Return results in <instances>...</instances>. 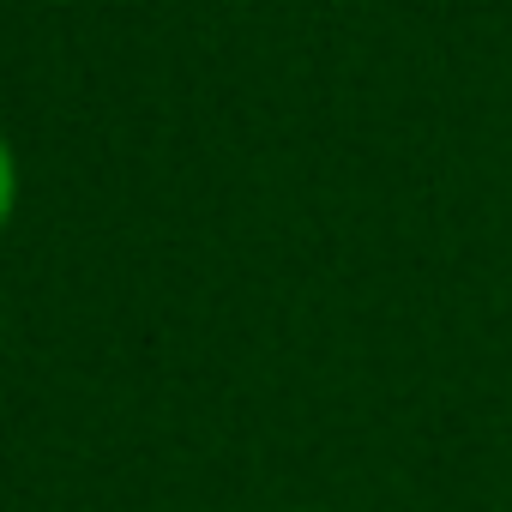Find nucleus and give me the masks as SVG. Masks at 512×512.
I'll return each instance as SVG.
<instances>
[{"mask_svg":"<svg viewBox=\"0 0 512 512\" xmlns=\"http://www.w3.org/2000/svg\"><path fill=\"white\" fill-rule=\"evenodd\" d=\"M13 211H19V157H13L7 133H0V235H7Z\"/></svg>","mask_w":512,"mask_h":512,"instance_id":"obj_1","label":"nucleus"}]
</instances>
